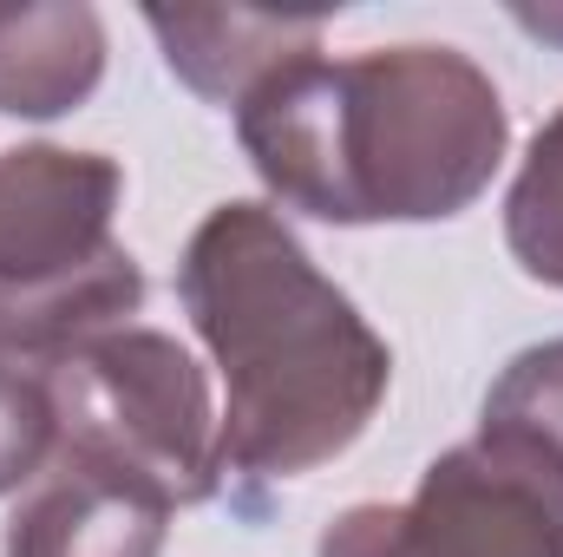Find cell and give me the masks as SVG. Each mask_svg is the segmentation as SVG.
<instances>
[{"label": "cell", "instance_id": "cell-1", "mask_svg": "<svg viewBox=\"0 0 563 557\" xmlns=\"http://www.w3.org/2000/svg\"><path fill=\"white\" fill-rule=\"evenodd\" d=\"M177 295L230 394L217 419L223 492L243 518H263L282 479L367 433L394 354L269 204H217L184 243Z\"/></svg>", "mask_w": 563, "mask_h": 557}, {"label": "cell", "instance_id": "cell-2", "mask_svg": "<svg viewBox=\"0 0 563 557\" xmlns=\"http://www.w3.org/2000/svg\"><path fill=\"white\" fill-rule=\"evenodd\" d=\"M236 139L282 210L314 223H445L511 144V112L459 46L295 53L243 106Z\"/></svg>", "mask_w": 563, "mask_h": 557}, {"label": "cell", "instance_id": "cell-3", "mask_svg": "<svg viewBox=\"0 0 563 557\" xmlns=\"http://www.w3.org/2000/svg\"><path fill=\"white\" fill-rule=\"evenodd\" d=\"M119 197L125 171L106 151L20 144L0 157V354L26 374L144 308L139 256L112 237Z\"/></svg>", "mask_w": 563, "mask_h": 557}, {"label": "cell", "instance_id": "cell-4", "mask_svg": "<svg viewBox=\"0 0 563 557\" xmlns=\"http://www.w3.org/2000/svg\"><path fill=\"white\" fill-rule=\"evenodd\" d=\"M40 381L66 446L151 479L170 505H203L223 492L210 381L164 328H112L53 361Z\"/></svg>", "mask_w": 563, "mask_h": 557}, {"label": "cell", "instance_id": "cell-5", "mask_svg": "<svg viewBox=\"0 0 563 557\" xmlns=\"http://www.w3.org/2000/svg\"><path fill=\"white\" fill-rule=\"evenodd\" d=\"M314 557H563V479L518 439L472 433L400 505H347Z\"/></svg>", "mask_w": 563, "mask_h": 557}, {"label": "cell", "instance_id": "cell-6", "mask_svg": "<svg viewBox=\"0 0 563 557\" xmlns=\"http://www.w3.org/2000/svg\"><path fill=\"white\" fill-rule=\"evenodd\" d=\"M170 512L177 505L151 479L59 439L40 479L13 499L0 557H157Z\"/></svg>", "mask_w": 563, "mask_h": 557}, {"label": "cell", "instance_id": "cell-7", "mask_svg": "<svg viewBox=\"0 0 563 557\" xmlns=\"http://www.w3.org/2000/svg\"><path fill=\"white\" fill-rule=\"evenodd\" d=\"M144 26L164 46V66L210 106H243L276 66H288L295 53L321 46V13H164L151 7Z\"/></svg>", "mask_w": 563, "mask_h": 557}, {"label": "cell", "instance_id": "cell-8", "mask_svg": "<svg viewBox=\"0 0 563 557\" xmlns=\"http://www.w3.org/2000/svg\"><path fill=\"white\" fill-rule=\"evenodd\" d=\"M106 79V20L86 0L0 7V112L66 119Z\"/></svg>", "mask_w": 563, "mask_h": 557}, {"label": "cell", "instance_id": "cell-9", "mask_svg": "<svg viewBox=\"0 0 563 557\" xmlns=\"http://www.w3.org/2000/svg\"><path fill=\"white\" fill-rule=\"evenodd\" d=\"M505 243L531 282L563 288V106L538 125L511 197H505Z\"/></svg>", "mask_w": 563, "mask_h": 557}, {"label": "cell", "instance_id": "cell-10", "mask_svg": "<svg viewBox=\"0 0 563 557\" xmlns=\"http://www.w3.org/2000/svg\"><path fill=\"white\" fill-rule=\"evenodd\" d=\"M485 433H505L518 446H531L551 472L563 479V335L538 341L525 354L505 361V374L485 394Z\"/></svg>", "mask_w": 563, "mask_h": 557}, {"label": "cell", "instance_id": "cell-11", "mask_svg": "<svg viewBox=\"0 0 563 557\" xmlns=\"http://www.w3.org/2000/svg\"><path fill=\"white\" fill-rule=\"evenodd\" d=\"M53 446H59V419H53L46 381L0 354V499L26 492L53 459Z\"/></svg>", "mask_w": 563, "mask_h": 557}, {"label": "cell", "instance_id": "cell-12", "mask_svg": "<svg viewBox=\"0 0 563 557\" xmlns=\"http://www.w3.org/2000/svg\"><path fill=\"white\" fill-rule=\"evenodd\" d=\"M531 33H544V40H563V13H518Z\"/></svg>", "mask_w": 563, "mask_h": 557}]
</instances>
